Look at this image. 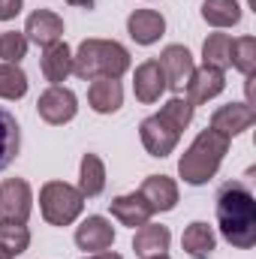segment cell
I'll list each match as a JSON object with an SVG mask.
<instances>
[{
  "label": "cell",
  "instance_id": "cell-1",
  "mask_svg": "<svg viewBox=\"0 0 256 259\" xmlns=\"http://www.w3.org/2000/svg\"><path fill=\"white\" fill-rule=\"evenodd\" d=\"M217 229L220 235L238 247L247 250L256 244V199L247 184L241 181H229L217 190Z\"/></svg>",
  "mask_w": 256,
  "mask_h": 259
},
{
  "label": "cell",
  "instance_id": "cell-2",
  "mask_svg": "<svg viewBox=\"0 0 256 259\" xmlns=\"http://www.w3.org/2000/svg\"><path fill=\"white\" fill-rule=\"evenodd\" d=\"M226 151H229V139H226V136H220L217 130H211V127L202 130V133L190 142V148L181 154V160H178V175H181V181L190 184V187L208 184V181L220 172Z\"/></svg>",
  "mask_w": 256,
  "mask_h": 259
},
{
  "label": "cell",
  "instance_id": "cell-3",
  "mask_svg": "<svg viewBox=\"0 0 256 259\" xmlns=\"http://www.w3.org/2000/svg\"><path fill=\"white\" fill-rule=\"evenodd\" d=\"M130 69V52L115 39H84L72 52V75L81 81L118 78Z\"/></svg>",
  "mask_w": 256,
  "mask_h": 259
},
{
  "label": "cell",
  "instance_id": "cell-4",
  "mask_svg": "<svg viewBox=\"0 0 256 259\" xmlns=\"http://www.w3.org/2000/svg\"><path fill=\"white\" fill-rule=\"evenodd\" d=\"M39 211L49 226H72L84 211V196L66 181H46L39 187Z\"/></svg>",
  "mask_w": 256,
  "mask_h": 259
},
{
  "label": "cell",
  "instance_id": "cell-5",
  "mask_svg": "<svg viewBox=\"0 0 256 259\" xmlns=\"http://www.w3.org/2000/svg\"><path fill=\"white\" fill-rule=\"evenodd\" d=\"M36 115L46 124H52V127H64V124H69L78 115V97L69 88H64V84H52L49 91L39 94Z\"/></svg>",
  "mask_w": 256,
  "mask_h": 259
},
{
  "label": "cell",
  "instance_id": "cell-6",
  "mask_svg": "<svg viewBox=\"0 0 256 259\" xmlns=\"http://www.w3.org/2000/svg\"><path fill=\"white\" fill-rule=\"evenodd\" d=\"M33 211V190L24 178H6L0 184V220L27 223Z\"/></svg>",
  "mask_w": 256,
  "mask_h": 259
},
{
  "label": "cell",
  "instance_id": "cell-7",
  "mask_svg": "<svg viewBox=\"0 0 256 259\" xmlns=\"http://www.w3.org/2000/svg\"><path fill=\"white\" fill-rule=\"evenodd\" d=\"M115 244V226L103 214H91L75 226V247L84 253H103Z\"/></svg>",
  "mask_w": 256,
  "mask_h": 259
},
{
  "label": "cell",
  "instance_id": "cell-8",
  "mask_svg": "<svg viewBox=\"0 0 256 259\" xmlns=\"http://www.w3.org/2000/svg\"><path fill=\"white\" fill-rule=\"evenodd\" d=\"M139 139H142V148L151 154V157H169L175 148H178V139L181 133L175 127H169L160 115H151L139 124Z\"/></svg>",
  "mask_w": 256,
  "mask_h": 259
},
{
  "label": "cell",
  "instance_id": "cell-9",
  "mask_svg": "<svg viewBox=\"0 0 256 259\" xmlns=\"http://www.w3.org/2000/svg\"><path fill=\"white\" fill-rule=\"evenodd\" d=\"M160 66H163V75H166V88L175 91V94H181L187 88L193 69H196L190 49L187 46H178V42H172V46H166L160 52Z\"/></svg>",
  "mask_w": 256,
  "mask_h": 259
},
{
  "label": "cell",
  "instance_id": "cell-10",
  "mask_svg": "<svg viewBox=\"0 0 256 259\" xmlns=\"http://www.w3.org/2000/svg\"><path fill=\"white\" fill-rule=\"evenodd\" d=\"M21 33L27 36V42L46 49V46L64 39V18L58 12H52V9H36V12L27 15V24H24Z\"/></svg>",
  "mask_w": 256,
  "mask_h": 259
},
{
  "label": "cell",
  "instance_id": "cell-11",
  "mask_svg": "<svg viewBox=\"0 0 256 259\" xmlns=\"http://www.w3.org/2000/svg\"><path fill=\"white\" fill-rule=\"evenodd\" d=\"M256 121V112L250 109V103H226L211 115V130H217L220 136H226L229 142L235 136H241L244 130H250Z\"/></svg>",
  "mask_w": 256,
  "mask_h": 259
},
{
  "label": "cell",
  "instance_id": "cell-12",
  "mask_svg": "<svg viewBox=\"0 0 256 259\" xmlns=\"http://www.w3.org/2000/svg\"><path fill=\"white\" fill-rule=\"evenodd\" d=\"M223 88H226V75H223L220 69H214V66H199V69H193L190 81H187V88H184V94H187L184 100H187L190 106H205L208 100L220 97Z\"/></svg>",
  "mask_w": 256,
  "mask_h": 259
},
{
  "label": "cell",
  "instance_id": "cell-13",
  "mask_svg": "<svg viewBox=\"0 0 256 259\" xmlns=\"http://www.w3.org/2000/svg\"><path fill=\"white\" fill-rule=\"evenodd\" d=\"M133 94L145 106L157 103L166 94V75H163L160 61H142L136 66V72H133Z\"/></svg>",
  "mask_w": 256,
  "mask_h": 259
},
{
  "label": "cell",
  "instance_id": "cell-14",
  "mask_svg": "<svg viewBox=\"0 0 256 259\" xmlns=\"http://www.w3.org/2000/svg\"><path fill=\"white\" fill-rule=\"evenodd\" d=\"M169 244H172V232L163 223H145L139 226L136 238H133V253L139 259H160L169 256Z\"/></svg>",
  "mask_w": 256,
  "mask_h": 259
},
{
  "label": "cell",
  "instance_id": "cell-15",
  "mask_svg": "<svg viewBox=\"0 0 256 259\" xmlns=\"http://www.w3.org/2000/svg\"><path fill=\"white\" fill-rule=\"evenodd\" d=\"M127 33L136 46H154L166 33V18L157 9H136L127 18Z\"/></svg>",
  "mask_w": 256,
  "mask_h": 259
},
{
  "label": "cell",
  "instance_id": "cell-16",
  "mask_svg": "<svg viewBox=\"0 0 256 259\" xmlns=\"http://www.w3.org/2000/svg\"><path fill=\"white\" fill-rule=\"evenodd\" d=\"M142 199L148 202V208L154 214H166L178 205V184L169 175H148L139 187Z\"/></svg>",
  "mask_w": 256,
  "mask_h": 259
},
{
  "label": "cell",
  "instance_id": "cell-17",
  "mask_svg": "<svg viewBox=\"0 0 256 259\" xmlns=\"http://www.w3.org/2000/svg\"><path fill=\"white\" fill-rule=\"evenodd\" d=\"M109 211H112V217H115L121 226H130V229H139V226H145V223L154 217V211L148 208V202L142 199L139 190H136V193L115 196V199L109 202Z\"/></svg>",
  "mask_w": 256,
  "mask_h": 259
},
{
  "label": "cell",
  "instance_id": "cell-18",
  "mask_svg": "<svg viewBox=\"0 0 256 259\" xmlns=\"http://www.w3.org/2000/svg\"><path fill=\"white\" fill-rule=\"evenodd\" d=\"M39 69L46 75L49 84H64L66 78L72 75V49L61 42H52L42 49V58H39Z\"/></svg>",
  "mask_w": 256,
  "mask_h": 259
},
{
  "label": "cell",
  "instance_id": "cell-19",
  "mask_svg": "<svg viewBox=\"0 0 256 259\" xmlns=\"http://www.w3.org/2000/svg\"><path fill=\"white\" fill-rule=\"evenodd\" d=\"M88 106L97 115H115L124 106V88L118 78H94L88 88Z\"/></svg>",
  "mask_w": 256,
  "mask_h": 259
},
{
  "label": "cell",
  "instance_id": "cell-20",
  "mask_svg": "<svg viewBox=\"0 0 256 259\" xmlns=\"http://www.w3.org/2000/svg\"><path fill=\"white\" fill-rule=\"evenodd\" d=\"M181 247H184V253L190 259H211L214 247H217L214 229L205 220H193L184 229V235H181Z\"/></svg>",
  "mask_w": 256,
  "mask_h": 259
},
{
  "label": "cell",
  "instance_id": "cell-21",
  "mask_svg": "<svg viewBox=\"0 0 256 259\" xmlns=\"http://www.w3.org/2000/svg\"><path fill=\"white\" fill-rule=\"evenodd\" d=\"M84 199H97L106 190V163L100 160V154H84L81 166H78V184H75Z\"/></svg>",
  "mask_w": 256,
  "mask_h": 259
},
{
  "label": "cell",
  "instance_id": "cell-22",
  "mask_svg": "<svg viewBox=\"0 0 256 259\" xmlns=\"http://www.w3.org/2000/svg\"><path fill=\"white\" fill-rule=\"evenodd\" d=\"M202 18L205 24L223 30V27H235L241 21V3L238 0H202Z\"/></svg>",
  "mask_w": 256,
  "mask_h": 259
},
{
  "label": "cell",
  "instance_id": "cell-23",
  "mask_svg": "<svg viewBox=\"0 0 256 259\" xmlns=\"http://www.w3.org/2000/svg\"><path fill=\"white\" fill-rule=\"evenodd\" d=\"M21 151V127L12 112L0 109V172L18 157Z\"/></svg>",
  "mask_w": 256,
  "mask_h": 259
},
{
  "label": "cell",
  "instance_id": "cell-24",
  "mask_svg": "<svg viewBox=\"0 0 256 259\" xmlns=\"http://www.w3.org/2000/svg\"><path fill=\"white\" fill-rule=\"evenodd\" d=\"M229 49H232L229 33H208V39L202 42V66H214V69L226 72L229 69Z\"/></svg>",
  "mask_w": 256,
  "mask_h": 259
},
{
  "label": "cell",
  "instance_id": "cell-25",
  "mask_svg": "<svg viewBox=\"0 0 256 259\" xmlns=\"http://www.w3.org/2000/svg\"><path fill=\"white\" fill-rule=\"evenodd\" d=\"M27 72L18 64H0V100H21L27 94Z\"/></svg>",
  "mask_w": 256,
  "mask_h": 259
},
{
  "label": "cell",
  "instance_id": "cell-26",
  "mask_svg": "<svg viewBox=\"0 0 256 259\" xmlns=\"http://www.w3.org/2000/svg\"><path fill=\"white\" fill-rule=\"evenodd\" d=\"M229 66L238 69L244 78L253 75V69H256V39L253 36H238V39H232V49H229Z\"/></svg>",
  "mask_w": 256,
  "mask_h": 259
},
{
  "label": "cell",
  "instance_id": "cell-27",
  "mask_svg": "<svg viewBox=\"0 0 256 259\" xmlns=\"http://www.w3.org/2000/svg\"><path fill=\"white\" fill-rule=\"evenodd\" d=\"M0 244L12 256H21L30 247V229L24 223H15V220H0Z\"/></svg>",
  "mask_w": 256,
  "mask_h": 259
},
{
  "label": "cell",
  "instance_id": "cell-28",
  "mask_svg": "<svg viewBox=\"0 0 256 259\" xmlns=\"http://www.w3.org/2000/svg\"><path fill=\"white\" fill-rule=\"evenodd\" d=\"M193 112H196V106H190L184 97H172V100H166V106L157 112L169 127H175L178 133H184V130L193 124Z\"/></svg>",
  "mask_w": 256,
  "mask_h": 259
},
{
  "label": "cell",
  "instance_id": "cell-29",
  "mask_svg": "<svg viewBox=\"0 0 256 259\" xmlns=\"http://www.w3.org/2000/svg\"><path fill=\"white\" fill-rule=\"evenodd\" d=\"M27 36L21 30L0 33V64H21L27 58Z\"/></svg>",
  "mask_w": 256,
  "mask_h": 259
},
{
  "label": "cell",
  "instance_id": "cell-30",
  "mask_svg": "<svg viewBox=\"0 0 256 259\" xmlns=\"http://www.w3.org/2000/svg\"><path fill=\"white\" fill-rule=\"evenodd\" d=\"M24 0H0V21H12L15 15H21Z\"/></svg>",
  "mask_w": 256,
  "mask_h": 259
},
{
  "label": "cell",
  "instance_id": "cell-31",
  "mask_svg": "<svg viewBox=\"0 0 256 259\" xmlns=\"http://www.w3.org/2000/svg\"><path fill=\"white\" fill-rule=\"evenodd\" d=\"M84 259H124V256L115 253V250H103V253H88Z\"/></svg>",
  "mask_w": 256,
  "mask_h": 259
},
{
  "label": "cell",
  "instance_id": "cell-32",
  "mask_svg": "<svg viewBox=\"0 0 256 259\" xmlns=\"http://www.w3.org/2000/svg\"><path fill=\"white\" fill-rule=\"evenodd\" d=\"M69 6H78V9H94V3L97 0H66Z\"/></svg>",
  "mask_w": 256,
  "mask_h": 259
},
{
  "label": "cell",
  "instance_id": "cell-33",
  "mask_svg": "<svg viewBox=\"0 0 256 259\" xmlns=\"http://www.w3.org/2000/svg\"><path fill=\"white\" fill-rule=\"evenodd\" d=\"M0 259H15V256H12V253H9V250H6V247L0 244Z\"/></svg>",
  "mask_w": 256,
  "mask_h": 259
},
{
  "label": "cell",
  "instance_id": "cell-34",
  "mask_svg": "<svg viewBox=\"0 0 256 259\" xmlns=\"http://www.w3.org/2000/svg\"><path fill=\"white\" fill-rule=\"evenodd\" d=\"M160 259H169V256H160Z\"/></svg>",
  "mask_w": 256,
  "mask_h": 259
}]
</instances>
